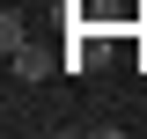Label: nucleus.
Here are the masks:
<instances>
[{"mask_svg": "<svg viewBox=\"0 0 147 139\" xmlns=\"http://www.w3.org/2000/svg\"><path fill=\"white\" fill-rule=\"evenodd\" d=\"M52 66H66V59H59V51H44V44H22V51H7V73H15L22 88L52 81Z\"/></svg>", "mask_w": 147, "mask_h": 139, "instance_id": "f257e3e1", "label": "nucleus"}, {"mask_svg": "<svg viewBox=\"0 0 147 139\" xmlns=\"http://www.w3.org/2000/svg\"><path fill=\"white\" fill-rule=\"evenodd\" d=\"M30 44V29H22V15H0V51H22Z\"/></svg>", "mask_w": 147, "mask_h": 139, "instance_id": "f03ea898", "label": "nucleus"}]
</instances>
